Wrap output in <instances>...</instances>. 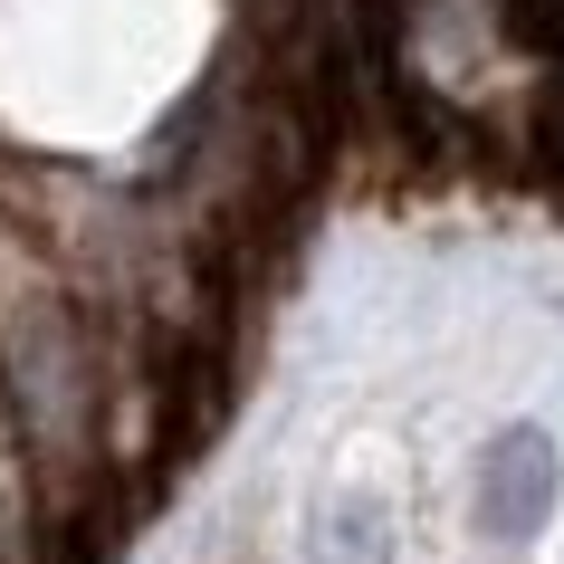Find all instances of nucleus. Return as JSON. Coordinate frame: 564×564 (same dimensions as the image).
Masks as SVG:
<instances>
[{
    "label": "nucleus",
    "instance_id": "f257e3e1",
    "mask_svg": "<svg viewBox=\"0 0 564 564\" xmlns=\"http://www.w3.org/2000/svg\"><path fill=\"white\" fill-rule=\"evenodd\" d=\"M555 507H564V449H555V431H545V421H507L498 441L478 449V469H469L478 535L527 545V535L555 527Z\"/></svg>",
    "mask_w": 564,
    "mask_h": 564
},
{
    "label": "nucleus",
    "instance_id": "f03ea898",
    "mask_svg": "<svg viewBox=\"0 0 564 564\" xmlns=\"http://www.w3.org/2000/svg\"><path fill=\"white\" fill-rule=\"evenodd\" d=\"M306 564H392V517L383 498H326V517L306 527Z\"/></svg>",
    "mask_w": 564,
    "mask_h": 564
}]
</instances>
